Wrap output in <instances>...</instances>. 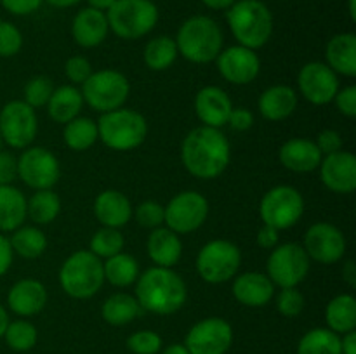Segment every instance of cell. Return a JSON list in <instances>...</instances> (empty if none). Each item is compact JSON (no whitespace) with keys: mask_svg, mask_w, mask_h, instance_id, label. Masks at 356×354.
<instances>
[{"mask_svg":"<svg viewBox=\"0 0 356 354\" xmlns=\"http://www.w3.org/2000/svg\"><path fill=\"white\" fill-rule=\"evenodd\" d=\"M127 347L134 354H156L162 347V339L156 332L143 330V332H136L129 337Z\"/></svg>","mask_w":356,"mask_h":354,"instance_id":"7bdbcfd3","label":"cell"},{"mask_svg":"<svg viewBox=\"0 0 356 354\" xmlns=\"http://www.w3.org/2000/svg\"><path fill=\"white\" fill-rule=\"evenodd\" d=\"M9 242L13 252L24 259H37L47 248V238L37 228H17Z\"/></svg>","mask_w":356,"mask_h":354,"instance_id":"d590c367","label":"cell"},{"mask_svg":"<svg viewBox=\"0 0 356 354\" xmlns=\"http://www.w3.org/2000/svg\"><path fill=\"white\" fill-rule=\"evenodd\" d=\"M183 245L169 228H155L148 238V255L159 267H172L179 262Z\"/></svg>","mask_w":356,"mask_h":354,"instance_id":"4316f807","label":"cell"},{"mask_svg":"<svg viewBox=\"0 0 356 354\" xmlns=\"http://www.w3.org/2000/svg\"><path fill=\"white\" fill-rule=\"evenodd\" d=\"M327 325L336 333H348L356 326V301L353 295L343 294L329 302L325 309Z\"/></svg>","mask_w":356,"mask_h":354,"instance_id":"4dcf8cb0","label":"cell"},{"mask_svg":"<svg viewBox=\"0 0 356 354\" xmlns=\"http://www.w3.org/2000/svg\"><path fill=\"white\" fill-rule=\"evenodd\" d=\"M348 7H350V17L356 21V0H348Z\"/></svg>","mask_w":356,"mask_h":354,"instance_id":"be15d7a7","label":"cell"},{"mask_svg":"<svg viewBox=\"0 0 356 354\" xmlns=\"http://www.w3.org/2000/svg\"><path fill=\"white\" fill-rule=\"evenodd\" d=\"M177 52L191 62H211L222 47V31L209 16H191L181 24L176 37Z\"/></svg>","mask_w":356,"mask_h":354,"instance_id":"277c9868","label":"cell"},{"mask_svg":"<svg viewBox=\"0 0 356 354\" xmlns=\"http://www.w3.org/2000/svg\"><path fill=\"white\" fill-rule=\"evenodd\" d=\"M315 144L318 146L322 155H332V153L341 151V148H343V139H341V134L337 130H323L320 132Z\"/></svg>","mask_w":356,"mask_h":354,"instance_id":"c3c4849f","label":"cell"},{"mask_svg":"<svg viewBox=\"0 0 356 354\" xmlns=\"http://www.w3.org/2000/svg\"><path fill=\"white\" fill-rule=\"evenodd\" d=\"M59 283L70 297H92L104 283L103 260L90 250H79L72 253L59 271Z\"/></svg>","mask_w":356,"mask_h":354,"instance_id":"5b68a950","label":"cell"},{"mask_svg":"<svg viewBox=\"0 0 356 354\" xmlns=\"http://www.w3.org/2000/svg\"><path fill=\"white\" fill-rule=\"evenodd\" d=\"M59 162L49 149L30 148L17 160V177L33 189H51L59 179Z\"/></svg>","mask_w":356,"mask_h":354,"instance_id":"5bb4252c","label":"cell"},{"mask_svg":"<svg viewBox=\"0 0 356 354\" xmlns=\"http://www.w3.org/2000/svg\"><path fill=\"white\" fill-rule=\"evenodd\" d=\"M83 97L79 89L73 85H63L52 92L51 99L47 103L49 117L56 121V124H68L73 118L79 117L80 110H82Z\"/></svg>","mask_w":356,"mask_h":354,"instance_id":"f546056e","label":"cell"},{"mask_svg":"<svg viewBox=\"0 0 356 354\" xmlns=\"http://www.w3.org/2000/svg\"><path fill=\"white\" fill-rule=\"evenodd\" d=\"M89 2V7H92V9H97V10H108L111 6H113L117 0H87Z\"/></svg>","mask_w":356,"mask_h":354,"instance_id":"680465c9","label":"cell"},{"mask_svg":"<svg viewBox=\"0 0 356 354\" xmlns=\"http://www.w3.org/2000/svg\"><path fill=\"white\" fill-rule=\"evenodd\" d=\"M3 337L10 349L23 353V351H30L37 344V328L30 321L19 319L7 325Z\"/></svg>","mask_w":356,"mask_h":354,"instance_id":"ab89813d","label":"cell"},{"mask_svg":"<svg viewBox=\"0 0 356 354\" xmlns=\"http://www.w3.org/2000/svg\"><path fill=\"white\" fill-rule=\"evenodd\" d=\"M305 250L309 259L316 262L336 264L346 252V238L336 226L318 222L306 231Z\"/></svg>","mask_w":356,"mask_h":354,"instance_id":"2e32d148","label":"cell"},{"mask_svg":"<svg viewBox=\"0 0 356 354\" xmlns=\"http://www.w3.org/2000/svg\"><path fill=\"white\" fill-rule=\"evenodd\" d=\"M305 212V200L292 186H277L268 191L259 205L261 219L275 229L292 228Z\"/></svg>","mask_w":356,"mask_h":354,"instance_id":"30bf717a","label":"cell"},{"mask_svg":"<svg viewBox=\"0 0 356 354\" xmlns=\"http://www.w3.org/2000/svg\"><path fill=\"white\" fill-rule=\"evenodd\" d=\"M13 264V246L3 235H0V276L7 273Z\"/></svg>","mask_w":356,"mask_h":354,"instance_id":"f5cc1de1","label":"cell"},{"mask_svg":"<svg viewBox=\"0 0 356 354\" xmlns=\"http://www.w3.org/2000/svg\"><path fill=\"white\" fill-rule=\"evenodd\" d=\"M108 26L124 40L148 35L159 23V7L152 0H117L106 10Z\"/></svg>","mask_w":356,"mask_h":354,"instance_id":"52a82bcc","label":"cell"},{"mask_svg":"<svg viewBox=\"0 0 356 354\" xmlns=\"http://www.w3.org/2000/svg\"><path fill=\"white\" fill-rule=\"evenodd\" d=\"M162 354H190V351L186 349V346H181V344H174L169 346Z\"/></svg>","mask_w":356,"mask_h":354,"instance_id":"94428289","label":"cell"},{"mask_svg":"<svg viewBox=\"0 0 356 354\" xmlns=\"http://www.w3.org/2000/svg\"><path fill=\"white\" fill-rule=\"evenodd\" d=\"M343 276L350 287H356V267L353 260H348L346 262V266L343 269Z\"/></svg>","mask_w":356,"mask_h":354,"instance_id":"6f0895ef","label":"cell"},{"mask_svg":"<svg viewBox=\"0 0 356 354\" xmlns=\"http://www.w3.org/2000/svg\"><path fill=\"white\" fill-rule=\"evenodd\" d=\"M82 85V97L87 104L103 113L122 108L131 90L129 80L115 69L92 71V75Z\"/></svg>","mask_w":356,"mask_h":354,"instance_id":"ba28073f","label":"cell"},{"mask_svg":"<svg viewBox=\"0 0 356 354\" xmlns=\"http://www.w3.org/2000/svg\"><path fill=\"white\" fill-rule=\"evenodd\" d=\"M65 71L73 83H83L92 75V66H90L89 59L83 56H73L66 61Z\"/></svg>","mask_w":356,"mask_h":354,"instance_id":"bcb514c9","label":"cell"},{"mask_svg":"<svg viewBox=\"0 0 356 354\" xmlns=\"http://www.w3.org/2000/svg\"><path fill=\"white\" fill-rule=\"evenodd\" d=\"M23 47L19 28L9 21H0V58H13Z\"/></svg>","mask_w":356,"mask_h":354,"instance_id":"b9f144b4","label":"cell"},{"mask_svg":"<svg viewBox=\"0 0 356 354\" xmlns=\"http://www.w3.org/2000/svg\"><path fill=\"white\" fill-rule=\"evenodd\" d=\"M299 90L313 104H329L339 90V80L336 71L325 62H308L299 71Z\"/></svg>","mask_w":356,"mask_h":354,"instance_id":"e0dca14e","label":"cell"},{"mask_svg":"<svg viewBox=\"0 0 356 354\" xmlns=\"http://www.w3.org/2000/svg\"><path fill=\"white\" fill-rule=\"evenodd\" d=\"M336 104L339 108V111L346 117L353 118L356 117V87L350 85L343 90H337L336 94Z\"/></svg>","mask_w":356,"mask_h":354,"instance_id":"681fc988","label":"cell"},{"mask_svg":"<svg viewBox=\"0 0 356 354\" xmlns=\"http://www.w3.org/2000/svg\"><path fill=\"white\" fill-rule=\"evenodd\" d=\"M209 201L197 191H183L176 194L163 208V222L177 235L193 233L205 222Z\"/></svg>","mask_w":356,"mask_h":354,"instance_id":"7c38bea8","label":"cell"},{"mask_svg":"<svg viewBox=\"0 0 356 354\" xmlns=\"http://www.w3.org/2000/svg\"><path fill=\"white\" fill-rule=\"evenodd\" d=\"M94 214L104 228H122L132 217L131 201L120 191H103L94 201Z\"/></svg>","mask_w":356,"mask_h":354,"instance_id":"7402d4cb","label":"cell"},{"mask_svg":"<svg viewBox=\"0 0 356 354\" xmlns=\"http://www.w3.org/2000/svg\"><path fill=\"white\" fill-rule=\"evenodd\" d=\"M10 311L19 316H33L44 309L47 302V290L37 280H21L10 288L7 295Z\"/></svg>","mask_w":356,"mask_h":354,"instance_id":"cb8c5ba5","label":"cell"},{"mask_svg":"<svg viewBox=\"0 0 356 354\" xmlns=\"http://www.w3.org/2000/svg\"><path fill=\"white\" fill-rule=\"evenodd\" d=\"M177 45L176 40L167 35L163 37H156L153 40L148 42V45L145 47V62L149 69H155V71H162V69L170 68L174 65L177 58Z\"/></svg>","mask_w":356,"mask_h":354,"instance_id":"e575fe53","label":"cell"},{"mask_svg":"<svg viewBox=\"0 0 356 354\" xmlns=\"http://www.w3.org/2000/svg\"><path fill=\"white\" fill-rule=\"evenodd\" d=\"M216 59H218V68L225 80L235 85H245L259 75L261 61L252 49L235 45V47H228L226 51L219 52Z\"/></svg>","mask_w":356,"mask_h":354,"instance_id":"ac0fdd59","label":"cell"},{"mask_svg":"<svg viewBox=\"0 0 356 354\" xmlns=\"http://www.w3.org/2000/svg\"><path fill=\"white\" fill-rule=\"evenodd\" d=\"M124 236L117 228H103L90 239V252L99 259H110L124 248Z\"/></svg>","mask_w":356,"mask_h":354,"instance_id":"f35d334b","label":"cell"},{"mask_svg":"<svg viewBox=\"0 0 356 354\" xmlns=\"http://www.w3.org/2000/svg\"><path fill=\"white\" fill-rule=\"evenodd\" d=\"M104 280L115 287H129L139 278V264L129 253H117L103 264Z\"/></svg>","mask_w":356,"mask_h":354,"instance_id":"d6a6232c","label":"cell"},{"mask_svg":"<svg viewBox=\"0 0 356 354\" xmlns=\"http://www.w3.org/2000/svg\"><path fill=\"white\" fill-rule=\"evenodd\" d=\"M298 354H343L341 337L329 328L309 330L299 342Z\"/></svg>","mask_w":356,"mask_h":354,"instance_id":"836d02e7","label":"cell"},{"mask_svg":"<svg viewBox=\"0 0 356 354\" xmlns=\"http://www.w3.org/2000/svg\"><path fill=\"white\" fill-rule=\"evenodd\" d=\"M7 325H9V316H7L6 309L0 305V337H3V333H6Z\"/></svg>","mask_w":356,"mask_h":354,"instance_id":"6125c7cd","label":"cell"},{"mask_svg":"<svg viewBox=\"0 0 356 354\" xmlns=\"http://www.w3.org/2000/svg\"><path fill=\"white\" fill-rule=\"evenodd\" d=\"M52 92H54V85H52L49 76H33L24 87V103L33 108V110L35 108L47 106Z\"/></svg>","mask_w":356,"mask_h":354,"instance_id":"60d3db41","label":"cell"},{"mask_svg":"<svg viewBox=\"0 0 356 354\" xmlns=\"http://www.w3.org/2000/svg\"><path fill=\"white\" fill-rule=\"evenodd\" d=\"M236 0H202L204 6H207L209 9H214V10H225L229 9V7L235 3Z\"/></svg>","mask_w":356,"mask_h":354,"instance_id":"9f6ffc18","label":"cell"},{"mask_svg":"<svg viewBox=\"0 0 356 354\" xmlns=\"http://www.w3.org/2000/svg\"><path fill=\"white\" fill-rule=\"evenodd\" d=\"M341 351L343 354H356V333L355 330L348 332L344 339H341Z\"/></svg>","mask_w":356,"mask_h":354,"instance_id":"11a10c76","label":"cell"},{"mask_svg":"<svg viewBox=\"0 0 356 354\" xmlns=\"http://www.w3.org/2000/svg\"><path fill=\"white\" fill-rule=\"evenodd\" d=\"M298 108V94L292 87L273 85L259 97V111L266 120L280 121L294 113Z\"/></svg>","mask_w":356,"mask_h":354,"instance_id":"484cf974","label":"cell"},{"mask_svg":"<svg viewBox=\"0 0 356 354\" xmlns=\"http://www.w3.org/2000/svg\"><path fill=\"white\" fill-rule=\"evenodd\" d=\"M97 125L89 118H73L65 127V142L73 151H86L97 141Z\"/></svg>","mask_w":356,"mask_h":354,"instance_id":"8d00e7d4","label":"cell"},{"mask_svg":"<svg viewBox=\"0 0 356 354\" xmlns=\"http://www.w3.org/2000/svg\"><path fill=\"white\" fill-rule=\"evenodd\" d=\"M242 262V253L228 239H212L198 252L197 271L207 283H225L232 280Z\"/></svg>","mask_w":356,"mask_h":354,"instance_id":"9c48e42d","label":"cell"},{"mask_svg":"<svg viewBox=\"0 0 356 354\" xmlns=\"http://www.w3.org/2000/svg\"><path fill=\"white\" fill-rule=\"evenodd\" d=\"M186 297V283L170 267H149L138 278L136 301L146 311L172 314L183 307Z\"/></svg>","mask_w":356,"mask_h":354,"instance_id":"7a4b0ae2","label":"cell"},{"mask_svg":"<svg viewBox=\"0 0 356 354\" xmlns=\"http://www.w3.org/2000/svg\"><path fill=\"white\" fill-rule=\"evenodd\" d=\"M232 342V325L226 319L207 318L188 332L184 346L190 354H226Z\"/></svg>","mask_w":356,"mask_h":354,"instance_id":"9a60e30c","label":"cell"},{"mask_svg":"<svg viewBox=\"0 0 356 354\" xmlns=\"http://www.w3.org/2000/svg\"><path fill=\"white\" fill-rule=\"evenodd\" d=\"M17 177V160L10 153L0 151V186H7Z\"/></svg>","mask_w":356,"mask_h":354,"instance_id":"f907efd6","label":"cell"},{"mask_svg":"<svg viewBox=\"0 0 356 354\" xmlns=\"http://www.w3.org/2000/svg\"><path fill=\"white\" fill-rule=\"evenodd\" d=\"M37 115L24 101H10L0 111V135L10 148H26L37 135Z\"/></svg>","mask_w":356,"mask_h":354,"instance_id":"4fadbf2b","label":"cell"},{"mask_svg":"<svg viewBox=\"0 0 356 354\" xmlns=\"http://www.w3.org/2000/svg\"><path fill=\"white\" fill-rule=\"evenodd\" d=\"M108 31H110V26H108L106 14L103 10L86 7L73 17L72 35L76 44L82 47L90 49L103 44Z\"/></svg>","mask_w":356,"mask_h":354,"instance_id":"44dd1931","label":"cell"},{"mask_svg":"<svg viewBox=\"0 0 356 354\" xmlns=\"http://www.w3.org/2000/svg\"><path fill=\"white\" fill-rule=\"evenodd\" d=\"M327 66L346 76L356 75V35L339 33L332 37L325 49Z\"/></svg>","mask_w":356,"mask_h":354,"instance_id":"83f0119b","label":"cell"},{"mask_svg":"<svg viewBox=\"0 0 356 354\" xmlns=\"http://www.w3.org/2000/svg\"><path fill=\"white\" fill-rule=\"evenodd\" d=\"M232 110V99L219 87H204L202 90H198L197 97H195V111L207 127L221 128L222 125L228 124Z\"/></svg>","mask_w":356,"mask_h":354,"instance_id":"ffe728a7","label":"cell"},{"mask_svg":"<svg viewBox=\"0 0 356 354\" xmlns=\"http://www.w3.org/2000/svg\"><path fill=\"white\" fill-rule=\"evenodd\" d=\"M61 210L59 196L51 189H40L30 198L26 205V214L33 219L37 224H49L58 217Z\"/></svg>","mask_w":356,"mask_h":354,"instance_id":"74e56055","label":"cell"},{"mask_svg":"<svg viewBox=\"0 0 356 354\" xmlns=\"http://www.w3.org/2000/svg\"><path fill=\"white\" fill-rule=\"evenodd\" d=\"M322 183L334 193L350 194L356 189V158L353 153L337 151L320 163Z\"/></svg>","mask_w":356,"mask_h":354,"instance_id":"d6986e66","label":"cell"},{"mask_svg":"<svg viewBox=\"0 0 356 354\" xmlns=\"http://www.w3.org/2000/svg\"><path fill=\"white\" fill-rule=\"evenodd\" d=\"M139 311H141L139 302L136 301L132 295H127V294L111 295L110 298H106L103 307H101V314H103L104 321L115 326L131 323L132 319L138 318Z\"/></svg>","mask_w":356,"mask_h":354,"instance_id":"1f68e13d","label":"cell"},{"mask_svg":"<svg viewBox=\"0 0 356 354\" xmlns=\"http://www.w3.org/2000/svg\"><path fill=\"white\" fill-rule=\"evenodd\" d=\"M26 198L17 187L0 186V231H16L26 219Z\"/></svg>","mask_w":356,"mask_h":354,"instance_id":"f1b7e54d","label":"cell"},{"mask_svg":"<svg viewBox=\"0 0 356 354\" xmlns=\"http://www.w3.org/2000/svg\"><path fill=\"white\" fill-rule=\"evenodd\" d=\"M228 124L235 130H249L254 124V115L249 110H245V108H236V110H232V113H229Z\"/></svg>","mask_w":356,"mask_h":354,"instance_id":"816d5d0a","label":"cell"},{"mask_svg":"<svg viewBox=\"0 0 356 354\" xmlns=\"http://www.w3.org/2000/svg\"><path fill=\"white\" fill-rule=\"evenodd\" d=\"M257 243H259L263 248H273V246H277L278 229L264 224L263 228L259 229V233H257Z\"/></svg>","mask_w":356,"mask_h":354,"instance_id":"db71d44e","label":"cell"},{"mask_svg":"<svg viewBox=\"0 0 356 354\" xmlns=\"http://www.w3.org/2000/svg\"><path fill=\"white\" fill-rule=\"evenodd\" d=\"M309 271V257L298 243L277 246L268 259V278L280 288H294Z\"/></svg>","mask_w":356,"mask_h":354,"instance_id":"8fae6325","label":"cell"},{"mask_svg":"<svg viewBox=\"0 0 356 354\" xmlns=\"http://www.w3.org/2000/svg\"><path fill=\"white\" fill-rule=\"evenodd\" d=\"M277 307L280 314L287 316V318H296L305 309V297H302L301 292L296 290V287L282 288L277 298Z\"/></svg>","mask_w":356,"mask_h":354,"instance_id":"ee69618b","label":"cell"},{"mask_svg":"<svg viewBox=\"0 0 356 354\" xmlns=\"http://www.w3.org/2000/svg\"><path fill=\"white\" fill-rule=\"evenodd\" d=\"M44 0H0L3 9L14 16H28L40 9Z\"/></svg>","mask_w":356,"mask_h":354,"instance_id":"7dc6e473","label":"cell"},{"mask_svg":"<svg viewBox=\"0 0 356 354\" xmlns=\"http://www.w3.org/2000/svg\"><path fill=\"white\" fill-rule=\"evenodd\" d=\"M97 135L110 149L131 151L145 142L148 135V124L138 111L118 108L99 118Z\"/></svg>","mask_w":356,"mask_h":354,"instance_id":"8992f818","label":"cell"},{"mask_svg":"<svg viewBox=\"0 0 356 354\" xmlns=\"http://www.w3.org/2000/svg\"><path fill=\"white\" fill-rule=\"evenodd\" d=\"M229 30L242 47H263L273 35V14L261 0H238L226 14Z\"/></svg>","mask_w":356,"mask_h":354,"instance_id":"3957f363","label":"cell"},{"mask_svg":"<svg viewBox=\"0 0 356 354\" xmlns=\"http://www.w3.org/2000/svg\"><path fill=\"white\" fill-rule=\"evenodd\" d=\"M2 148H3V139L2 135H0V151H2Z\"/></svg>","mask_w":356,"mask_h":354,"instance_id":"e7e4bbea","label":"cell"},{"mask_svg":"<svg viewBox=\"0 0 356 354\" xmlns=\"http://www.w3.org/2000/svg\"><path fill=\"white\" fill-rule=\"evenodd\" d=\"M280 162L292 172H312L322 163V153L309 139H291L280 148Z\"/></svg>","mask_w":356,"mask_h":354,"instance_id":"603a6c76","label":"cell"},{"mask_svg":"<svg viewBox=\"0 0 356 354\" xmlns=\"http://www.w3.org/2000/svg\"><path fill=\"white\" fill-rule=\"evenodd\" d=\"M47 3H51L52 7H59V9H65V7H73L80 2V0H45Z\"/></svg>","mask_w":356,"mask_h":354,"instance_id":"91938a15","label":"cell"},{"mask_svg":"<svg viewBox=\"0 0 356 354\" xmlns=\"http://www.w3.org/2000/svg\"><path fill=\"white\" fill-rule=\"evenodd\" d=\"M136 219L145 228H160L163 222V207L159 201H143L136 208Z\"/></svg>","mask_w":356,"mask_h":354,"instance_id":"f6af8a7d","label":"cell"},{"mask_svg":"<svg viewBox=\"0 0 356 354\" xmlns=\"http://www.w3.org/2000/svg\"><path fill=\"white\" fill-rule=\"evenodd\" d=\"M273 283L266 274L261 273H243L233 283V295L236 301L249 307H261L266 305L273 297Z\"/></svg>","mask_w":356,"mask_h":354,"instance_id":"d4e9b609","label":"cell"},{"mask_svg":"<svg viewBox=\"0 0 356 354\" xmlns=\"http://www.w3.org/2000/svg\"><path fill=\"white\" fill-rule=\"evenodd\" d=\"M183 165L198 179H214L221 176L229 163V141L219 128H193L184 137L181 148Z\"/></svg>","mask_w":356,"mask_h":354,"instance_id":"6da1fadb","label":"cell"}]
</instances>
